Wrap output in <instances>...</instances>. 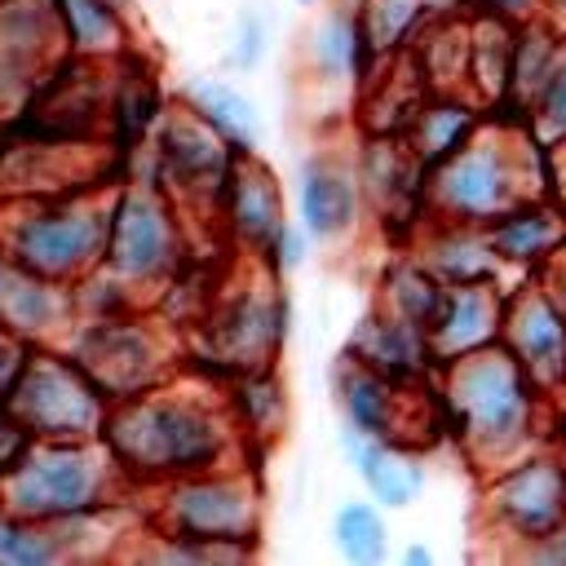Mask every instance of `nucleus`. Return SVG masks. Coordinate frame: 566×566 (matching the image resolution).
I'll use <instances>...</instances> for the list:
<instances>
[{
    "label": "nucleus",
    "mask_w": 566,
    "mask_h": 566,
    "mask_svg": "<svg viewBox=\"0 0 566 566\" xmlns=\"http://www.w3.org/2000/svg\"><path fill=\"white\" fill-rule=\"evenodd\" d=\"M102 442L128 482H172L221 469L234 442L230 411L199 394H177L164 380L115 398L102 420Z\"/></svg>",
    "instance_id": "f257e3e1"
},
{
    "label": "nucleus",
    "mask_w": 566,
    "mask_h": 566,
    "mask_svg": "<svg viewBox=\"0 0 566 566\" xmlns=\"http://www.w3.org/2000/svg\"><path fill=\"white\" fill-rule=\"evenodd\" d=\"M128 486L102 438H31V447L0 473V509L22 522H62L111 509Z\"/></svg>",
    "instance_id": "f03ea898"
},
{
    "label": "nucleus",
    "mask_w": 566,
    "mask_h": 566,
    "mask_svg": "<svg viewBox=\"0 0 566 566\" xmlns=\"http://www.w3.org/2000/svg\"><path fill=\"white\" fill-rule=\"evenodd\" d=\"M442 402L478 460H509L535 429L539 389L522 363L500 340H491L442 363Z\"/></svg>",
    "instance_id": "7ed1b4c3"
},
{
    "label": "nucleus",
    "mask_w": 566,
    "mask_h": 566,
    "mask_svg": "<svg viewBox=\"0 0 566 566\" xmlns=\"http://www.w3.org/2000/svg\"><path fill=\"white\" fill-rule=\"evenodd\" d=\"M535 137H522L517 128H473L447 159L424 168L420 203L433 212V221L451 226H491L509 208L535 199L526 181V150Z\"/></svg>",
    "instance_id": "20e7f679"
},
{
    "label": "nucleus",
    "mask_w": 566,
    "mask_h": 566,
    "mask_svg": "<svg viewBox=\"0 0 566 566\" xmlns=\"http://www.w3.org/2000/svg\"><path fill=\"white\" fill-rule=\"evenodd\" d=\"M111 199L115 190H106V199H88V195L35 199L18 217L0 221V248L40 279L53 283L88 279L106 252Z\"/></svg>",
    "instance_id": "39448f33"
},
{
    "label": "nucleus",
    "mask_w": 566,
    "mask_h": 566,
    "mask_svg": "<svg viewBox=\"0 0 566 566\" xmlns=\"http://www.w3.org/2000/svg\"><path fill=\"white\" fill-rule=\"evenodd\" d=\"M0 407L31 438H102L111 398L71 354L27 349Z\"/></svg>",
    "instance_id": "423d86ee"
},
{
    "label": "nucleus",
    "mask_w": 566,
    "mask_h": 566,
    "mask_svg": "<svg viewBox=\"0 0 566 566\" xmlns=\"http://www.w3.org/2000/svg\"><path fill=\"white\" fill-rule=\"evenodd\" d=\"M181 256H186L181 221L168 195L142 177L119 181L111 199V230H106V252L97 270H106L124 296L128 287H150V283L172 279Z\"/></svg>",
    "instance_id": "0eeeda50"
},
{
    "label": "nucleus",
    "mask_w": 566,
    "mask_h": 566,
    "mask_svg": "<svg viewBox=\"0 0 566 566\" xmlns=\"http://www.w3.org/2000/svg\"><path fill=\"white\" fill-rule=\"evenodd\" d=\"M168 535L186 539H217V544H252L261 526V491L243 469H203L190 478L164 482V513Z\"/></svg>",
    "instance_id": "6e6552de"
},
{
    "label": "nucleus",
    "mask_w": 566,
    "mask_h": 566,
    "mask_svg": "<svg viewBox=\"0 0 566 566\" xmlns=\"http://www.w3.org/2000/svg\"><path fill=\"white\" fill-rule=\"evenodd\" d=\"M66 49L53 0H0V119L31 97Z\"/></svg>",
    "instance_id": "1a4fd4ad"
},
{
    "label": "nucleus",
    "mask_w": 566,
    "mask_h": 566,
    "mask_svg": "<svg viewBox=\"0 0 566 566\" xmlns=\"http://www.w3.org/2000/svg\"><path fill=\"white\" fill-rule=\"evenodd\" d=\"M71 358L93 376V385L115 402L164 380V345L150 327L133 318H97L75 332Z\"/></svg>",
    "instance_id": "9d476101"
},
{
    "label": "nucleus",
    "mask_w": 566,
    "mask_h": 566,
    "mask_svg": "<svg viewBox=\"0 0 566 566\" xmlns=\"http://www.w3.org/2000/svg\"><path fill=\"white\" fill-rule=\"evenodd\" d=\"M486 513L517 544L539 539L566 522V455H526L500 464L486 486Z\"/></svg>",
    "instance_id": "9b49d317"
},
{
    "label": "nucleus",
    "mask_w": 566,
    "mask_h": 566,
    "mask_svg": "<svg viewBox=\"0 0 566 566\" xmlns=\"http://www.w3.org/2000/svg\"><path fill=\"white\" fill-rule=\"evenodd\" d=\"M283 332H287V296L261 279L230 292L208 318L212 358H221L234 376L270 367L283 345Z\"/></svg>",
    "instance_id": "f8f14e48"
},
{
    "label": "nucleus",
    "mask_w": 566,
    "mask_h": 566,
    "mask_svg": "<svg viewBox=\"0 0 566 566\" xmlns=\"http://www.w3.org/2000/svg\"><path fill=\"white\" fill-rule=\"evenodd\" d=\"M500 345L522 363L535 389L566 385V310L544 283H526L504 296Z\"/></svg>",
    "instance_id": "ddd939ff"
},
{
    "label": "nucleus",
    "mask_w": 566,
    "mask_h": 566,
    "mask_svg": "<svg viewBox=\"0 0 566 566\" xmlns=\"http://www.w3.org/2000/svg\"><path fill=\"white\" fill-rule=\"evenodd\" d=\"M416 380L389 376L354 354H340L332 367V389L336 402L345 411V429L363 433V438H389V442H411L402 424H411V394Z\"/></svg>",
    "instance_id": "4468645a"
},
{
    "label": "nucleus",
    "mask_w": 566,
    "mask_h": 566,
    "mask_svg": "<svg viewBox=\"0 0 566 566\" xmlns=\"http://www.w3.org/2000/svg\"><path fill=\"white\" fill-rule=\"evenodd\" d=\"M155 159H159V172L168 181H190V186H203L208 195H221V181H226V168L234 159V146L190 106H172V111H159L155 119Z\"/></svg>",
    "instance_id": "2eb2a0df"
},
{
    "label": "nucleus",
    "mask_w": 566,
    "mask_h": 566,
    "mask_svg": "<svg viewBox=\"0 0 566 566\" xmlns=\"http://www.w3.org/2000/svg\"><path fill=\"white\" fill-rule=\"evenodd\" d=\"M504 296L495 287V279H478V283H447L442 287V305L429 323V354L433 363H451L469 349H482L491 340H500V323H504Z\"/></svg>",
    "instance_id": "dca6fc26"
},
{
    "label": "nucleus",
    "mask_w": 566,
    "mask_h": 566,
    "mask_svg": "<svg viewBox=\"0 0 566 566\" xmlns=\"http://www.w3.org/2000/svg\"><path fill=\"white\" fill-rule=\"evenodd\" d=\"M221 208H226V221H230L234 239L248 243L261 256L274 243L279 226L287 221L279 181H274L270 164L256 159V150H234V159L226 168V181H221Z\"/></svg>",
    "instance_id": "f3484780"
},
{
    "label": "nucleus",
    "mask_w": 566,
    "mask_h": 566,
    "mask_svg": "<svg viewBox=\"0 0 566 566\" xmlns=\"http://www.w3.org/2000/svg\"><path fill=\"white\" fill-rule=\"evenodd\" d=\"M75 314V292L71 283H53L40 279L31 270H22L4 248H0V327L31 340L53 336L62 323H71Z\"/></svg>",
    "instance_id": "a211bd4d"
},
{
    "label": "nucleus",
    "mask_w": 566,
    "mask_h": 566,
    "mask_svg": "<svg viewBox=\"0 0 566 566\" xmlns=\"http://www.w3.org/2000/svg\"><path fill=\"white\" fill-rule=\"evenodd\" d=\"M358 217H363L358 172L327 155H310L301 164V230L318 243H336L358 226Z\"/></svg>",
    "instance_id": "6ab92c4d"
},
{
    "label": "nucleus",
    "mask_w": 566,
    "mask_h": 566,
    "mask_svg": "<svg viewBox=\"0 0 566 566\" xmlns=\"http://www.w3.org/2000/svg\"><path fill=\"white\" fill-rule=\"evenodd\" d=\"M345 451L354 460V473L363 478L367 495L380 509H407L424 495V460L407 447V442H389V438H363L354 429H345Z\"/></svg>",
    "instance_id": "aec40b11"
},
{
    "label": "nucleus",
    "mask_w": 566,
    "mask_h": 566,
    "mask_svg": "<svg viewBox=\"0 0 566 566\" xmlns=\"http://www.w3.org/2000/svg\"><path fill=\"white\" fill-rule=\"evenodd\" d=\"M345 354H354V358H363V363H371V367H380L389 376H402V380H416L424 367H433L429 336L420 327L385 314V310H376V314H367L358 323V332H354Z\"/></svg>",
    "instance_id": "412c9836"
},
{
    "label": "nucleus",
    "mask_w": 566,
    "mask_h": 566,
    "mask_svg": "<svg viewBox=\"0 0 566 566\" xmlns=\"http://www.w3.org/2000/svg\"><path fill=\"white\" fill-rule=\"evenodd\" d=\"M495 256L500 261H513V265H531V261H544L553 256L562 243H566V212L553 203H539V199H526L517 208H509L504 217H495L491 226H482Z\"/></svg>",
    "instance_id": "4be33fe9"
},
{
    "label": "nucleus",
    "mask_w": 566,
    "mask_h": 566,
    "mask_svg": "<svg viewBox=\"0 0 566 566\" xmlns=\"http://www.w3.org/2000/svg\"><path fill=\"white\" fill-rule=\"evenodd\" d=\"M420 265L442 283H478V279H495L500 256H495V248H491L482 226L433 221Z\"/></svg>",
    "instance_id": "5701e85b"
},
{
    "label": "nucleus",
    "mask_w": 566,
    "mask_h": 566,
    "mask_svg": "<svg viewBox=\"0 0 566 566\" xmlns=\"http://www.w3.org/2000/svg\"><path fill=\"white\" fill-rule=\"evenodd\" d=\"M473 128H478V115H473L469 102H460V97H433V102H424V106H416L407 115V124H402L407 137L402 142L429 168V164L447 159Z\"/></svg>",
    "instance_id": "b1692460"
},
{
    "label": "nucleus",
    "mask_w": 566,
    "mask_h": 566,
    "mask_svg": "<svg viewBox=\"0 0 566 566\" xmlns=\"http://www.w3.org/2000/svg\"><path fill=\"white\" fill-rule=\"evenodd\" d=\"M186 106L199 111L234 150H256L261 115H256V102L239 84H226V80H190L186 84Z\"/></svg>",
    "instance_id": "393cba45"
},
{
    "label": "nucleus",
    "mask_w": 566,
    "mask_h": 566,
    "mask_svg": "<svg viewBox=\"0 0 566 566\" xmlns=\"http://www.w3.org/2000/svg\"><path fill=\"white\" fill-rule=\"evenodd\" d=\"M367 62V40L358 27V9H327L310 31V66L323 80H354Z\"/></svg>",
    "instance_id": "a878e982"
},
{
    "label": "nucleus",
    "mask_w": 566,
    "mask_h": 566,
    "mask_svg": "<svg viewBox=\"0 0 566 566\" xmlns=\"http://www.w3.org/2000/svg\"><path fill=\"white\" fill-rule=\"evenodd\" d=\"M53 4H57L66 44L80 57L102 62V57L124 53V18H119L115 0H53Z\"/></svg>",
    "instance_id": "bb28decb"
},
{
    "label": "nucleus",
    "mask_w": 566,
    "mask_h": 566,
    "mask_svg": "<svg viewBox=\"0 0 566 566\" xmlns=\"http://www.w3.org/2000/svg\"><path fill=\"white\" fill-rule=\"evenodd\" d=\"M442 279H433L420 261H398L389 274H385V314H394V318H402V323H411V327H420V332H429V323H433V314H438V305H442Z\"/></svg>",
    "instance_id": "cd10ccee"
},
{
    "label": "nucleus",
    "mask_w": 566,
    "mask_h": 566,
    "mask_svg": "<svg viewBox=\"0 0 566 566\" xmlns=\"http://www.w3.org/2000/svg\"><path fill=\"white\" fill-rule=\"evenodd\" d=\"M332 539L349 562H380L389 548V526H385V509L367 495V500H345L332 517Z\"/></svg>",
    "instance_id": "c85d7f7f"
},
{
    "label": "nucleus",
    "mask_w": 566,
    "mask_h": 566,
    "mask_svg": "<svg viewBox=\"0 0 566 566\" xmlns=\"http://www.w3.org/2000/svg\"><path fill=\"white\" fill-rule=\"evenodd\" d=\"M234 416L265 438H279L287 424V394L270 367L261 371H239L234 376Z\"/></svg>",
    "instance_id": "c756f323"
},
{
    "label": "nucleus",
    "mask_w": 566,
    "mask_h": 566,
    "mask_svg": "<svg viewBox=\"0 0 566 566\" xmlns=\"http://www.w3.org/2000/svg\"><path fill=\"white\" fill-rule=\"evenodd\" d=\"M433 9V0H363L358 9V27L367 40V53H394L407 44V35H416L420 18Z\"/></svg>",
    "instance_id": "7c9ffc66"
},
{
    "label": "nucleus",
    "mask_w": 566,
    "mask_h": 566,
    "mask_svg": "<svg viewBox=\"0 0 566 566\" xmlns=\"http://www.w3.org/2000/svg\"><path fill=\"white\" fill-rule=\"evenodd\" d=\"M159 111H164V102H159V88H155L150 75L133 71V75L119 80V93H115V124H119V137H124L128 146L142 142V137L155 128Z\"/></svg>",
    "instance_id": "2f4dec72"
},
{
    "label": "nucleus",
    "mask_w": 566,
    "mask_h": 566,
    "mask_svg": "<svg viewBox=\"0 0 566 566\" xmlns=\"http://www.w3.org/2000/svg\"><path fill=\"white\" fill-rule=\"evenodd\" d=\"M526 115H531V133H535V142H539V146H548V142H557V137H566V44L557 49V57H553V66H548L544 84L535 88V97H531Z\"/></svg>",
    "instance_id": "473e14b6"
},
{
    "label": "nucleus",
    "mask_w": 566,
    "mask_h": 566,
    "mask_svg": "<svg viewBox=\"0 0 566 566\" xmlns=\"http://www.w3.org/2000/svg\"><path fill=\"white\" fill-rule=\"evenodd\" d=\"M230 66L234 71H252L265 57V18L256 9H239L234 27H230Z\"/></svg>",
    "instance_id": "72a5a7b5"
},
{
    "label": "nucleus",
    "mask_w": 566,
    "mask_h": 566,
    "mask_svg": "<svg viewBox=\"0 0 566 566\" xmlns=\"http://www.w3.org/2000/svg\"><path fill=\"white\" fill-rule=\"evenodd\" d=\"M310 243H314V239L301 230V221H283L279 234H274V243L265 248V261L279 265V270H296V265H305Z\"/></svg>",
    "instance_id": "f704fd0d"
},
{
    "label": "nucleus",
    "mask_w": 566,
    "mask_h": 566,
    "mask_svg": "<svg viewBox=\"0 0 566 566\" xmlns=\"http://www.w3.org/2000/svg\"><path fill=\"white\" fill-rule=\"evenodd\" d=\"M482 18H504V22H526L544 13V0H464Z\"/></svg>",
    "instance_id": "c9c22d12"
},
{
    "label": "nucleus",
    "mask_w": 566,
    "mask_h": 566,
    "mask_svg": "<svg viewBox=\"0 0 566 566\" xmlns=\"http://www.w3.org/2000/svg\"><path fill=\"white\" fill-rule=\"evenodd\" d=\"M517 557H531V562H553V566H566V522L539 539H526L522 548H513Z\"/></svg>",
    "instance_id": "e433bc0d"
},
{
    "label": "nucleus",
    "mask_w": 566,
    "mask_h": 566,
    "mask_svg": "<svg viewBox=\"0 0 566 566\" xmlns=\"http://www.w3.org/2000/svg\"><path fill=\"white\" fill-rule=\"evenodd\" d=\"M27 447H31V433H27V429H22V424L0 407V473H9V469H13V460H18Z\"/></svg>",
    "instance_id": "4c0bfd02"
},
{
    "label": "nucleus",
    "mask_w": 566,
    "mask_h": 566,
    "mask_svg": "<svg viewBox=\"0 0 566 566\" xmlns=\"http://www.w3.org/2000/svg\"><path fill=\"white\" fill-rule=\"evenodd\" d=\"M27 349H31V345H27L22 336H13V332L0 327V402H4V394H9V385H13V376H18V367H22Z\"/></svg>",
    "instance_id": "58836bf2"
},
{
    "label": "nucleus",
    "mask_w": 566,
    "mask_h": 566,
    "mask_svg": "<svg viewBox=\"0 0 566 566\" xmlns=\"http://www.w3.org/2000/svg\"><path fill=\"white\" fill-rule=\"evenodd\" d=\"M544 150H548V155H544V177H548V190L557 195V208L566 212V137L548 142Z\"/></svg>",
    "instance_id": "ea45409f"
},
{
    "label": "nucleus",
    "mask_w": 566,
    "mask_h": 566,
    "mask_svg": "<svg viewBox=\"0 0 566 566\" xmlns=\"http://www.w3.org/2000/svg\"><path fill=\"white\" fill-rule=\"evenodd\" d=\"M548 261H553V265H548V274H544V287H548V292L562 301V310H566V243H562Z\"/></svg>",
    "instance_id": "a19ab883"
},
{
    "label": "nucleus",
    "mask_w": 566,
    "mask_h": 566,
    "mask_svg": "<svg viewBox=\"0 0 566 566\" xmlns=\"http://www.w3.org/2000/svg\"><path fill=\"white\" fill-rule=\"evenodd\" d=\"M402 562H411V566H424V562H433V553H429L424 544H407V553H402Z\"/></svg>",
    "instance_id": "79ce46f5"
},
{
    "label": "nucleus",
    "mask_w": 566,
    "mask_h": 566,
    "mask_svg": "<svg viewBox=\"0 0 566 566\" xmlns=\"http://www.w3.org/2000/svg\"><path fill=\"white\" fill-rule=\"evenodd\" d=\"M544 13H553L557 22H566V0H544Z\"/></svg>",
    "instance_id": "37998d69"
},
{
    "label": "nucleus",
    "mask_w": 566,
    "mask_h": 566,
    "mask_svg": "<svg viewBox=\"0 0 566 566\" xmlns=\"http://www.w3.org/2000/svg\"><path fill=\"white\" fill-rule=\"evenodd\" d=\"M305 4H310V0H305Z\"/></svg>",
    "instance_id": "c03bdc74"
}]
</instances>
